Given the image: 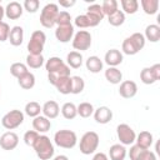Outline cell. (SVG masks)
I'll list each match as a JSON object with an SVG mask.
<instances>
[{
  "label": "cell",
  "instance_id": "27",
  "mask_svg": "<svg viewBox=\"0 0 160 160\" xmlns=\"http://www.w3.org/2000/svg\"><path fill=\"white\" fill-rule=\"evenodd\" d=\"M82 55L81 52L79 51H70L68 55H66V65L71 69H79L81 65H82Z\"/></svg>",
  "mask_w": 160,
  "mask_h": 160
},
{
  "label": "cell",
  "instance_id": "28",
  "mask_svg": "<svg viewBox=\"0 0 160 160\" xmlns=\"http://www.w3.org/2000/svg\"><path fill=\"white\" fill-rule=\"evenodd\" d=\"M105 79L112 84V85H116V84H120L121 80H122V72L118 69V68H108L105 70Z\"/></svg>",
  "mask_w": 160,
  "mask_h": 160
},
{
  "label": "cell",
  "instance_id": "25",
  "mask_svg": "<svg viewBox=\"0 0 160 160\" xmlns=\"http://www.w3.org/2000/svg\"><path fill=\"white\" fill-rule=\"evenodd\" d=\"M145 40H149L150 42H158L160 40V26L156 24H150L145 28L144 34Z\"/></svg>",
  "mask_w": 160,
  "mask_h": 160
},
{
  "label": "cell",
  "instance_id": "37",
  "mask_svg": "<svg viewBox=\"0 0 160 160\" xmlns=\"http://www.w3.org/2000/svg\"><path fill=\"white\" fill-rule=\"evenodd\" d=\"M84 88H85V81L81 76H78V75L71 76V94L78 95L82 92Z\"/></svg>",
  "mask_w": 160,
  "mask_h": 160
},
{
  "label": "cell",
  "instance_id": "12",
  "mask_svg": "<svg viewBox=\"0 0 160 160\" xmlns=\"http://www.w3.org/2000/svg\"><path fill=\"white\" fill-rule=\"evenodd\" d=\"M89 19L90 22V28H95L100 24V21L104 19V12L101 9L100 4H91L88 9H86V14H85Z\"/></svg>",
  "mask_w": 160,
  "mask_h": 160
},
{
  "label": "cell",
  "instance_id": "38",
  "mask_svg": "<svg viewBox=\"0 0 160 160\" xmlns=\"http://www.w3.org/2000/svg\"><path fill=\"white\" fill-rule=\"evenodd\" d=\"M25 114L28 115V116H30V118H36V116H39L40 115V112H41V106H40V104L39 102H36V101H30V102H28L26 105H25Z\"/></svg>",
  "mask_w": 160,
  "mask_h": 160
},
{
  "label": "cell",
  "instance_id": "40",
  "mask_svg": "<svg viewBox=\"0 0 160 160\" xmlns=\"http://www.w3.org/2000/svg\"><path fill=\"white\" fill-rule=\"evenodd\" d=\"M71 24V16L68 11H59L55 25L62 26V25H70Z\"/></svg>",
  "mask_w": 160,
  "mask_h": 160
},
{
  "label": "cell",
  "instance_id": "35",
  "mask_svg": "<svg viewBox=\"0 0 160 160\" xmlns=\"http://www.w3.org/2000/svg\"><path fill=\"white\" fill-rule=\"evenodd\" d=\"M101 9H102L104 15L110 16L111 14L119 10V4L116 0H104L101 4Z\"/></svg>",
  "mask_w": 160,
  "mask_h": 160
},
{
  "label": "cell",
  "instance_id": "22",
  "mask_svg": "<svg viewBox=\"0 0 160 160\" xmlns=\"http://www.w3.org/2000/svg\"><path fill=\"white\" fill-rule=\"evenodd\" d=\"M54 86L62 95L71 94V76H60Z\"/></svg>",
  "mask_w": 160,
  "mask_h": 160
},
{
  "label": "cell",
  "instance_id": "18",
  "mask_svg": "<svg viewBox=\"0 0 160 160\" xmlns=\"http://www.w3.org/2000/svg\"><path fill=\"white\" fill-rule=\"evenodd\" d=\"M22 11H24V8H22V5L20 2L10 1L5 8V16L8 19H10V20H16V19L21 18Z\"/></svg>",
  "mask_w": 160,
  "mask_h": 160
},
{
  "label": "cell",
  "instance_id": "46",
  "mask_svg": "<svg viewBox=\"0 0 160 160\" xmlns=\"http://www.w3.org/2000/svg\"><path fill=\"white\" fill-rule=\"evenodd\" d=\"M91 160H109V158L105 152H96Z\"/></svg>",
  "mask_w": 160,
  "mask_h": 160
},
{
  "label": "cell",
  "instance_id": "15",
  "mask_svg": "<svg viewBox=\"0 0 160 160\" xmlns=\"http://www.w3.org/2000/svg\"><path fill=\"white\" fill-rule=\"evenodd\" d=\"M72 36H74V26H72V24L58 26L56 30H55V38L60 42H69L70 40H72Z\"/></svg>",
  "mask_w": 160,
  "mask_h": 160
},
{
  "label": "cell",
  "instance_id": "48",
  "mask_svg": "<svg viewBox=\"0 0 160 160\" xmlns=\"http://www.w3.org/2000/svg\"><path fill=\"white\" fill-rule=\"evenodd\" d=\"M52 160H69V158H68L66 155H58V156H55Z\"/></svg>",
  "mask_w": 160,
  "mask_h": 160
},
{
  "label": "cell",
  "instance_id": "44",
  "mask_svg": "<svg viewBox=\"0 0 160 160\" xmlns=\"http://www.w3.org/2000/svg\"><path fill=\"white\" fill-rule=\"evenodd\" d=\"M9 34H10V26L8 22L2 21L0 24V41L4 42L9 39Z\"/></svg>",
  "mask_w": 160,
  "mask_h": 160
},
{
  "label": "cell",
  "instance_id": "7",
  "mask_svg": "<svg viewBox=\"0 0 160 160\" xmlns=\"http://www.w3.org/2000/svg\"><path fill=\"white\" fill-rule=\"evenodd\" d=\"M46 42V35L41 30H35L28 42V51L30 55H41Z\"/></svg>",
  "mask_w": 160,
  "mask_h": 160
},
{
  "label": "cell",
  "instance_id": "45",
  "mask_svg": "<svg viewBox=\"0 0 160 160\" xmlns=\"http://www.w3.org/2000/svg\"><path fill=\"white\" fill-rule=\"evenodd\" d=\"M138 160H156V155H155V152H152L151 150L144 149V150L140 152Z\"/></svg>",
  "mask_w": 160,
  "mask_h": 160
},
{
  "label": "cell",
  "instance_id": "1",
  "mask_svg": "<svg viewBox=\"0 0 160 160\" xmlns=\"http://www.w3.org/2000/svg\"><path fill=\"white\" fill-rule=\"evenodd\" d=\"M145 38L141 32H134L122 41L121 50L125 55H135L145 46Z\"/></svg>",
  "mask_w": 160,
  "mask_h": 160
},
{
  "label": "cell",
  "instance_id": "17",
  "mask_svg": "<svg viewBox=\"0 0 160 160\" xmlns=\"http://www.w3.org/2000/svg\"><path fill=\"white\" fill-rule=\"evenodd\" d=\"M94 119L98 124H108L112 119V111L108 106H99L94 110Z\"/></svg>",
  "mask_w": 160,
  "mask_h": 160
},
{
  "label": "cell",
  "instance_id": "23",
  "mask_svg": "<svg viewBox=\"0 0 160 160\" xmlns=\"http://www.w3.org/2000/svg\"><path fill=\"white\" fill-rule=\"evenodd\" d=\"M102 65H104L102 60H101L99 56H96V55L89 56V58L86 59V61H85L86 69H88L90 72H92V74L100 72V71L102 70Z\"/></svg>",
  "mask_w": 160,
  "mask_h": 160
},
{
  "label": "cell",
  "instance_id": "20",
  "mask_svg": "<svg viewBox=\"0 0 160 160\" xmlns=\"http://www.w3.org/2000/svg\"><path fill=\"white\" fill-rule=\"evenodd\" d=\"M32 128L39 134L40 132H46L51 128V121L48 118H45L44 115H39V116L34 118V120H32Z\"/></svg>",
  "mask_w": 160,
  "mask_h": 160
},
{
  "label": "cell",
  "instance_id": "41",
  "mask_svg": "<svg viewBox=\"0 0 160 160\" xmlns=\"http://www.w3.org/2000/svg\"><path fill=\"white\" fill-rule=\"evenodd\" d=\"M39 132H36L35 130H28L25 134H24V142L28 145V146H34V144H35V141L38 140V138H39Z\"/></svg>",
  "mask_w": 160,
  "mask_h": 160
},
{
  "label": "cell",
  "instance_id": "33",
  "mask_svg": "<svg viewBox=\"0 0 160 160\" xmlns=\"http://www.w3.org/2000/svg\"><path fill=\"white\" fill-rule=\"evenodd\" d=\"M61 114L65 119L68 120H72L75 119V116L78 115V110H76V105L74 102H65L61 106Z\"/></svg>",
  "mask_w": 160,
  "mask_h": 160
},
{
  "label": "cell",
  "instance_id": "21",
  "mask_svg": "<svg viewBox=\"0 0 160 160\" xmlns=\"http://www.w3.org/2000/svg\"><path fill=\"white\" fill-rule=\"evenodd\" d=\"M10 44L12 46H20L22 44V40H24V29L19 25L16 26H12L10 29V34H9V39Z\"/></svg>",
  "mask_w": 160,
  "mask_h": 160
},
{
  "label": "cell",
  "instance_id": "2",
  "mask_svg": "<svg viewBox=\"0 0 160 160\" xmlns=\"http://www.w3.org/2000/svg\"><path fill=\"white\" fill-rule=\"evenodd\" d=\"M32 149L35 150L40 160H50L54 156V151H55L50 138H48L46 135H39Z\"/></svg>",
  "mask_w": 160,
  "mask_h": 160
},
{
  "label": "cell",
  "instance_id": "32",
  "mask_svg": "<svg viewBox=\"0 0 160 160\" xmlns=\"http://www.w3.org/2000/svg\"><path fill=\"white\" fill-rule=\"evenodd\" d=\"M76 110H78V115H80L81 118L86 119V118H90L92 114H94V106L92 104L88 102V101H84V102H80L78 106H76Z\"/></svg>",
  "mask_w": 160,
  "mask_h": 160
},
{
  "label": "cell",
  "instance_id": "30",
  "mask_svg": "<svg viewBox=\"0 0 160 160\" xmlns=\"http://www.w3.org/2000/svg\"><path fill=\"white\" fill-rule=\"evenodd\" d=\"M140 4L146 15H155L159 10V0H141Z\"/></svg>",
  "mask_w": 160,
  "mask_h": 160
},
{
  "label": "cell",
  "instance_id": "39",
  "mask_svg": "<svg viewBox=\"0 0 160 160\" xmlns=\"http://www.w3.org/2000/svg\"><path fill=\"white\" fill-rule=\"evenodd\" d=\"M108 21L112 26H120L125 22V14L121 10H118L114 14H111L110 16H108Z\"/></svg>",
  "mask_w": 160,
  "mask_h": 160
},
{
  "label": "cell",
  "instance_id": "42",
  "mask_svg": "<svg viewBox=\"0 0 160 160\" xmlns=\"http://www.w3.org/2000/svg\"><path fill=\"white\" fill-rule=\"evenodd\" d=\"M39 6H40L39 0H25L22 4L24 10H26L28 12H31V14L36 12L39 10Z\"/></svg>",
  "mask_w": 160,
  "mask_h": 160
},
{
  "label": "cell",
  "instance_id": "14",
  "mask_svg": "<svg viewBox=\"0 0 160 160\" xmlns=\"http://www.w3.org/2000/svg\"><path fill=\"white\" fill-rule=\"evenodd\" d=\"M138 92V85L135 81L132 80H125L120 82V88H119V94L121 98L124 99H131L136 95Z\"/></svg>",
  "mask_w": 160,
  "mask_h": 160
},
{
  "label": "cell",
  "instance_id": "16",
  "mask_svg": "<svg viewBox=\"0 0 160 160\" xmlns=\"http://www.w3.org/2000/svg\"><path fill=\"white\" fill-rule=\"evenodd\" d=\"M124 60L122 52L118 49H110L106 51L105 56H104V61L105 64H108L110 68H116L118 65H120Z\"/></svg>",
  "mask_w": 160,
  "mask_h": 160
},
{
  "label": "cell",
  "instance_id": "10",
  "mask_svg": "<svg viewBox=\"0 0 160 160\" xmlns=\"http://www.w3.org/2000/svg\"><path fill=\"white\" fill-rule=\"evenodd\" d=\"M116 135L120 140L121 145H132L136 139V134L134 129L128 124H119L116 128Z\"/></svg>",
  "mask_w": 160,
  "mask_h": 160
},
{
  "label": "cell",
  "instance_id": "29",
  "mask_svg": "<svg viewBox=\"0 0 160 160\" xmlns=\"http://www.w3.org/2000/svg\"><path fill=\"white\" fill-rule=\"evenodd\" d=\"M18 84L20 85L21 89L24 90H30L35 86V75L30 71H28L25 75H22L21 78L18 79Z\"/></svg>",
  "mask_w": 160,
  "mask_h": 160
},
{
  "label": "cell",
  "instance_id": "11",
  "mask_svg": "<svg viewBox=\"0 0 160 160\" xmlns=\"http://www.w3.org/2000/svg\"><path fill=\"white\" fill-rule=\"evenodd\" d=\"M160 79V64H154L150 68H144L140 71V80L145 85H151Z\"/></svg>",
  "mask_w": 160,
  "mask_h": 160
},
{
  "label": "cell",
  "instance_id": "34",
  "mask_svg": "<svg viewBox=\"0 0 160 160\" xmlns=\"http://www.w3.org/2000/svg\"><path fill=\"white\" fill-rule=\"evenodd\" d=\"M28 71H29V70H28L26 64H22V62H14V64L10 65V74H11L14 78H16V79L21 78V76L25 75Z\"/></svg>",
  "mask_w": 160,
  "mask_h": 160
},
{
  "label": "cell",
  "instance_id": "26",
  "mask_svg": "<svg viewBox=\"0 0 160 160\" xmlns=\"http://www.w3.org/2000/svg\"><path fill=\"white\" fill-rule=\"evenodd\" d=\"M126 149L121 144H114L109 149V156L111 160H125L126 158Z\"/></svg>",
  "mask_w": 160,
  "mask_h": 160
},
{
  "label": "cell",
  "instance_id": "43",
  "mask_svg": "<svg viewBox=\"0 0 160 160\" xmlns=\"http://www.w3.org/2000/svg\"><path fill=\"white\" fill-rule=\"evenodd\" d=\"M74 24H75V26H78V28H80V29L90 28L89 19H88V16H86L85 14H82V15H78V16L75 18V20H74Z\"/></svg>",
  "mask_w": 160,
  "mask_h": 160
},
{
  "label": "cell",
  "instance_id": "5",
  "mask_svg": "<svg viewBox=\"0 0 160 160\" xmlns=\"http://www.w3.org/2000/svg\"><path fill=\"white\" fill-rule=\"evenodd\" d=\"M58 14H59L58 4H54V2L46 4L40 12V24L46 29H51L56 22Z\"/></svg>",
  "mask_w": 160,
  "mask_h": 160
},
{
  "label": "cell",
  "instance_id": "9",
  "mask_svg": "<svg viewBox=\"0 0 160 160\" xmlns=\"http://www.w3.org/2000/svg\"><path fill=\"white\" fill-rule=\"evenodd\" d=\"M91 46V34L88 30H79L72 36V48L75 51H86Z\"/></svg>",
  "mask_w": 160,
  "mask_h": 160
},
{
  "label": "cell",
  "instance_id": "36",
  "mask_svg": "<svg viewBox=\"0 0 160 160\" xmlns=\"http://www.w3.org/2000/svg\"><path fill=\"white\" fill-rule=\"evenodd\" d=\"M44 65V56L42 55H28L26 56V66L31 69H39Z\"/></svg>",
  "mask_w": 160,
  "mask_h": 160
},
{
  "label": "cell",
  "instance_id": "8",
  "mask_svg": "<svg viewBox=\"0 0 160 160\" xmlns=\"http://www.w3.org/2000/svg\"><path fill=\"white\" fill-rule=\"evenodd\" d=\"M22 121H24V112L18 109H14L2 116L1 125L8 130H14V129L19 128L22 124Z\"/></svg>",
  "mask_w": 160,
  "mask_h": 160
},
{
  "label": "cell",
  "instance_id": "19",
  "mask_svg": "<svg viewBox=\"0 0 160 160\" xmlns=\"http://www.w3.org/2000/svg\"><path fill=\"white\" fill-rule=\"evenodd\" d=\"M41 112L44 114L45 118H48L49 120L51 119H55L59 116V112H60V106L56 101L54 100H49L46 102H44V105L41 106Z\"/></svg>",
  "mask_w": 160,
  "mask_h": 160
},
{
  "label": "cell",
  "instance_id": "3",
  "mask_svg": "<svg viewBox=\"0 0 160 160\" xmlns=\"http://www.w3.org/2000/svg\"><path fill=\"white\" fill-rule=\"evenodd\" d=\"M99 141H100V139H99L98 132H95V131H86L81 136V139H80V144H79L80 152L84 154V155L94 154L98 150Z\"/></svg>",
  "mask_w": 160,
  "mask_h": 160
},
{
  "label": "cell",
  "instance_id": "50",
  "mask_svg": "<svg viewBox=\"0 0 160 160\" xmlns=\"http://www.w3.org/2000/svg\"><path fill=\"white\" fill-rule=\"evenodd\" d=\"M0 5H1V4H0Z\"/></svg>",
  "mask_w": 160,
  "mask_h": 160
},
{
  "label": "cell",
  "instance_id": "6",
  "mask_svg": "<svg viewBox=\"0 0 160 160\" xmlns=\"http://www.w3.org/2000/svg\"><path fill=\"white\" fill-rule=\"evenodd\" d=\"M45 70L48 74H55L56 76H70V68L58 56H51L45 62Z\"/></svg>",
  "mask_w": 160,
  "mask_h": 160
},
{
  "label": "cell",
  "instance_id": "4",
  "mask_svg": "<svg viewBox=\"0 0 160 160\" xmlns=\"http://www.w3.org/2000/svg\"><path fill=\"white\" fill-rule=\"evenodd\" d=\"M54 142L62 149H72L78 142V136L72 130H58L54 135Z\"/></svg>",
  "mask_w": 160,
  "mask_h": 160
},
{
  "label": "cell",
  "instance_id": "47",
  "mask_svg": "<svg viewBox=\"0 0 160 160\" xmlns=\"http://www.w3.org/2000/svg\"><path fill=\"white\" fill-rule=\"evenodd\" d=\"M58 5H60L62 8H71V6L75 5V0H71V1H64V0H61V1H59Z\"/></svg>",
  "mask_w": 160,
  "mask_h": 160
},
{
  "label": "cell",
  "instance_id": "24",
  "mask_svg": "<svg viewBox=\"0 0 160 160\" xmlns=\"http://www.w3.org/2000/svg\"><path fill=\"white\" fill-rule=\"evenodd\" d=\"M152 141H154V138L150 131H141L139 135H136V139H135L136 145L142 149H150L152 145Z\"/></svg>",
  "mask_w": 160,
  "mask_h": 160
},
{
  "label": "cell",
  "instance_id": "31",
  "mask_svg": "<svg viewBox=\"0 0 160 160\" xmlns=\"http://www.w3.org/2000/svg\"><path fill=\"white\" fill-rule=\"evenodd\" d=\"M121 5V11L124 14H135L139 10V1L136 0H121L120 1Z\"/></svg>",
  "mask_w": 160,
  "mask_h": 160
},
{
  "label": "cell",
  "instance_id": "13",
  "mask_svg": "<svg viewBox=\"0 0 160 160\" xmlns=\"http://www.w3.org/2000/svg\"><path fill=\"white\" fill-rule=\"evenodd\" d=\"M19 144V136L14 131H6L0 136V146L2 150H14Z\"/></svg>",
  "mask_w": 160,
  "mask_h": 160
},
{
  "label": "cell",
  "instance_id": "49",
  "mask_svg": "<svg viewBox=\"0 0 160 160\" xmlns=\"http://www.w3.org/2000/svg\"><path fill=\"white\" fill-rule=\"evenodd\" d=\"M4 15H5V9L0 5V24L2 22V18H4Z\"/></svg>",
  "mask_w": 160,
  "mask_h": 160
}]
</instances>
